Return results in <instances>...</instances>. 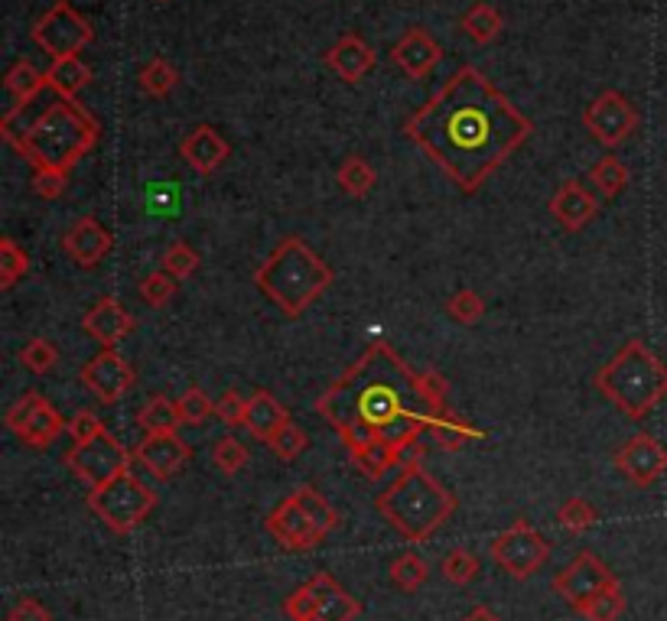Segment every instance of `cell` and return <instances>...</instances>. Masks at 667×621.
<instances>
[{
  "label": "cell",
  "mask_w": 667,
  "mask_h": 621,
  "mask_svg": "<svg viewBox=\"0 0 667 621\" xmlns=\"http://www.w3.org/2000/svg\"><path fill=\"white\" fill-rule=\"evenodd\" d=\"M140 299L147 303V306H154V309H160V306H167L169 299L176 296V277H169L167 270H154V274H147L144 280H140Z\"/></svg>",
  "instance_id": "cell-46"
},
{
  "label": "cell",
  "mask_w": 667,
  "mask_h": 621,
  "mask_svg": "<svg viewBox=\"0 0 667 621\" xmlns=\"http://www.w3.org/2000/svg\"><path fill=\"white\" fill-rule=\"evenodd\" d=\"M33 166V176L69 179L72 166L98 144V121L79 105V98H56L23 134L3 137Z\"/></svg>",
  "instance_id": "cell-3"
},
{
  "label": "cell",
  "mask_w": 667,
  "mask_h": 621,
  "mask_svg": "<svg viewBox=\"0 0 667 621\" xmlns=\"http://www.w3.org/2000/svg\"><path fill=\"white\" fill-rule=\"evenodd\" d=\"M176 407H179L183 426H203V423H209V416H215V401H209V394L203 387H189L176 401Z\"/></svg>",
  "instance_id": "cell-43"
},
{
  "label": "cell",
  "mask_w": 667,
  "mask_h": 621,
  "mask_svg": "<svg viewBox=\"0 0 667 621\" xmlns=\"http://www.w3.org/2000/svg\"><path fill=\"white\" fill-rule=\"evenodd\" d=\"M264 528H267V534L277 540L284 550H296V553L313 550V546H320V543L326 540L313 528V521L306 518V511L296 504V497L293 495L284 497V501L267 514Z\"/></svg>",
  "instance_id": "cell-16"
},
{
  "label": "cell",
  "mask_w": 667,
  "mask_h": 621,
  "mask_svg": "<svg viewBox=\"0 0 667 621\" xmlns=\"http://www.w3.org/2000/svg\"><path fill=\"white\" fill-rule=\"evenodd\" d=\"M616 469L635 489H651L667 472V450L651 433H635L616 450Z\"/></svg>",
  "instance_id": "cell-14"
},
{
  "label": "cell",
  "mask_w": 667,
  "mask_h": 621,
  "mask_svg": "<svg viewBox=\"0 0 667 621\" xmlns=\"http://www.w3.org/2000/svg\"><path fill=\"white\" fill-rule=\"evenodd\" d=\"M179 154H183V160L193 166L196 172L212 176L215 169H222V164L228 160L232 147H228V140L215 127L199 125L179 140Z\"/></svg>",
  "instance_id": "cell-21"
},
{
  "label": "cell",
  "mask_w": 667,
  "mask_h": 621,
  "mask_svg": "<svg viewBox=\"0 0 667 621\" xmlns=\"http://www.w3.org/2000/svg\"><path fill=\"white\" fill-rule=\"evenodd\" d=\"M612 585H619L616 573H612L599 556H592L589 550H583L573 563H567V566L553 576V592H557L573 612H580L592 595H599V592H606V589H612Z\"/></svg>",
  "instance_id": "cell-13"
},
{
  "label": "cell",
  "mask_w": 667,
  "mask_h": 621,
  "mask_svg": "<svg viewBox=\"0 0 667 621\" xmlns=\"http://www.w3.org/2000/svg\"><path fill=\"white\" fill-rule=\"evenodd\" d=\"M440 56H443V49L437 46V40H433L426 30H420V27H411L401 40L394 42V49H391V59L401 66V72H404L408 79H423V76H430V69L440 62Z\"/></svg>",
  "instance_id": "cell-23"
},
{
  "label": "cell",
  "mask_w": 667,
  "mask_h": 621,
  "mask_svg": "<svg viewBox=\"0 0 667 621\" xmlns=\"http://www.w3.org/2000/svg\"><path fill=\"white\" fill-rule=\"evenodd\" d=\"M462 621H501L499 615H496V612H492V609H485V605H479V609H472V612H469V615H465V619Z\"/></svg>",
  "instance_id": "cell-51"
},
{
  "label": "cell",
  "mask_w": 667,
  "mask_h": 621,
  "mask_svg": "<svg viewBox=\"0 0 667 621\" xmlns=\"http://www.w3.org/2000/svg\"><path fill=\"white\" fill-rule=\"evenodd\" d=\"M375 511L408 543H426L457 514V495L414 456L401 465V475L391 482V489L375 497Z\"/></svg>",
  "instance_id": "cell-4"
},
{
  "label": "cell",
  "mask_w": 667,
  "mask_h": 621,
  "mask_svg": "<svg viewBox=\"0 0 667 621\" xmlns=\"http://www.w3.org/2000/svg\"><path fill=\"white\" fill-rule=\"evenodd\" d=\"M91 40H95L91 23L85 20L82 13H79L69 0L52 3L40 20L33 23V42L40 46L52 62H56V59L79 56Z\"/></svg>",
  "instance_id": "cell-10"
},
{
  "label": "cell",
  "mask_w": 667,
  "mask_h": 621,
  "mask_svg": "<svg viewBox=\"0 0 667 621\" xmlns=\"http://www.w3.org/2000/svg\"><path fill=\"white\" fill-rule=\"evenodd\" d=\"M85 85H91V69L85 66L79 56L56 59L46 69V88H52L59 98H79Z\"/></svg>",
  "instance_id": "cell-26"
},
{
  "label": "cell",
  "mask_w": 667,
  "mask_h": 621,
  "mask_svg": "<svg viewBox=\"0 0 667 621\" xmlns=\"http://www.w3.org/2000/svg\"><path fill=\"white\" fill-rule=\"evenodd\" d=\"M447 316L459 323V326H475V323H482V316H485V299L479 296L475 290H457L450 299H447Z\"/></svg>",
  "instance_id": "cell-40"
},
{
  "label": "cell",
  "mask_w": 667,
  "mask_h": 621,
  "mask_svg": "<svg viewBox=\"0 0 667 621\" xmlns=\"http://www.w3.org/2000/svg\"><path fill=\"white\" fill-rule=\"evenodd\" d=\"M245 407H248V397H242L238 391H225L215 401V416H218V423H225L228 430H235V426L245 423Z\"/></svg>",
  "instance_id": "cell-48"
},
{
  "label": "cell",
  "mask_w": 667,
  "mask_h": 621,
  "mask_svg": "<svg viewBox=\"0 0 667 621\" xmlns=\"http://www.w3.org/2000/svg\"><path fill=\"white\" fill-rule=\"evenodd\" d=\"M160 264H164V270H167L169 277L189 280L199 270V254H196L193 245H186V241H169L164 257H160Z\"/></svg>",
  "instance_id": "cell-41"
},
{
  "label": "cell",
  "mask_w": 667,
  "mask_h": 621,
  "mask_svg": "<svg viewBox=\"0 0 667 621\" xmlns=\"http://www.w3.org/2000/svg\"><path fill=\"white\" fill-rule=\"evenodd\" d=\"M88 507L115 534H130L157 507V495L134 472H125L121 479H115V482L88 492Z\"/></svg>",
  "instance_id": "cell-7"
},
{
  "label": "cell",
  "mask_w": 667,
  "mask_h": 621,
  "mask_svg": "<svg viewBox=\"0 0 667 621\" xmlns=\"http://www.w3.org/2000/svg\"><path fill=\"white\" fill-rule=\"evenodd\" d=\"M46 88V72H40L30 59H17L10 72L3 76V91H7V111L0 118V127L13 125V118L40 95Z\"/></svg>",
  "instance_id": "cell-24"
},
{
  "label": "cell",
  "mask_w": 667,
  "mask_h": 621,
  "mask_svg": "<svg viewBox=\"0 0 667 621\" xmlns=\"http://www.w3.org/2000/svg\"><path fill=\"white\" fill-rule=\"evenodd\" d=\"M293 497H296V504L306 511V518L313 521V528H316L323 538H330L335 528H339V514H335V507L326 501V495H320L316 489L303 485V489L293 492Z\"/></svg>",
  "instance_id": "cell-31"
},
{
  "label": "cell",
  "mask_w": 667,
  "mask_h": 621,
  "mask_svg": "<svg viewBox=\"0 0 667 621\" xmlns=\"http://www.w3.org/2000/svg\"><path fill=\"white\" fill-rule=\"evenodd\" d=\"M501 27H504V20H501V13L492 3H475V7H469L462 13V33L469 40L482 42V46L496 40L501 33Z\"/></svg>",
  "instance_id": "cell-30"
},
{
  "label": "cell",
  "mask_w": 667,
  "mask_h": 621,
  "mask_svg": "<svg viewBox=\"0 0 667 621\" xmlns=\"http://www.w3.org/2000/svg\"><path fill=\"white\" fill-rule=\"evenodd\" d=\"M547 208H550V215L560 221L563 231L577 235V231H583L586 225L596 218V211H599V199L586 189L583 183L567 179V183L550 196V206Z\"/></svg>",
  "instance_id": "cell-20"
},
{
  "label": "cell",
  "mask_w": 667,
  "mask_h": 621,
  "mask_svg": "<svg viewBox=\"0 0 667 621\" xmlns=\"http://www.w3.org/2000/svg\"><path fill=\"white\" fill-rule=\"evenodd\" d=\"M437 443H440V450H447V453H459L469 440H485V430H475L472 423H465L462 416H450L437 433Z\"/></svg>",
  "instance_id": "cell-42"
},
{
  "label": "cell",
  "mask_w": 667,
  "mask_h": 621,
  "mask_svg": "<svg viewBox=\"0 0 667 621\" xmlns=\"http://www.w3.org/2000/svg\"><path fill=\"white\" fill-rule=\"evenodd\" d=\"M137 423L147 436H157V433H176L183 420H179V407L169 397H150L137 411Z\"/></svg>",
  "instance_id": "cell-29"
},
{
  "label": "cell",
  "mask_w": 667,
  "mask_h": 621,
  "mask_svg": "<svg viewBox=\"0 0 667 621\" xmlns=\"http://www.w3.org/2000/svg\"><path fill=\"white\" fill-rule=\"evenodd\" d=\"M557 521H560V528L563 531H573V534H586L589 528H596V521H599V511L586 501V497L573 495L567 497L560 507H557Z\"/></svg>",
  "instance_id": "cell-38"
},
{
  "label": "cell",
  "mask_w": 667,
  "mask_h": 621,
  "mask_svg": "<svg viewBox=\"0 0 667 621\" xmlns=\"http://www.w3.org/2000/svg\"><path fill=\"white\" fill-rule=\"evenodd\" d=\"M179 82V72L169 66L167 59H150L140 72H137V85H140V91L144 95H150V98H167L169 91L176 88Z\"/></svg>",
  "instance_id": "cell-34"
},
{
  "label": "cell",
  "mask_w": 667,
  "mask_h": 621,
  "mask_svg": "<svg viewBox=\"0 0 667 621\" xmlns=\"http://www.w3.org/2000/svg\"><path fill=\"white\" fill-rule=\"evenodd\" d=\"M291 423L287 407L271 394V391H254L248 397V407H245V430H248L254 440L261 443H271L284 426Z\"/></svg>",
  "instance_id": "cell-25"
},
{
  "label": "cell",
  "mask_w": 667,
  "mask_h": 621,
  "mask_svg": "<svg viewBox=\"0 0 667 621\" xmlns=\"http://www.w3.org/2000/svg\"><path fill=\"white\" fill-rule=\"evenodd\" d=\"M20 362H23V368L30 374H49L59 365V352L46 338H30L23 345V352H20Z\"/></svg>",
  "instance_id": "cell-45"
},
{
  "label": "cell",
  "mask_w": 667,
  "mask_h": 621,
  "mask_svg": "<svg viewBox=\"0 0 667 621\" xmlns=\"http://www.w3.org/2000/svg\"><path fill=\"white\" fill-rule=\"evenodd\" d=\"M359 612H362L359 599H352L345 589H339V582L326 573V589H323L320 609L313 612V619L306 621H352Z\"/></svg>",
  "instance_id": "cell-28"
},
{
  "label": "cell",
  "mask_w": 667,
  "mask_h": 621,
  "mask_svg": "<svg viewBox=\"0 0 667 621\" xmlns=\"http://www.w3.org/2000/svg\"><path fill=\"white\" fill-rule=\"evenodd\" d=\"M7 430L27 443L30 450H46L49 443H56L62 436V430H69V423L62 414L37 391H27L10 411H7Z\"/></svg>",
  "instance_id": "cell-11"
},
{
  "label": "cell",
  "mask_w": 667,
  "mask_h": 621,
  "mask_svg": "<svg viewBox=\"0 0 667 621\" xmlns=\"http://www.w3.org/2000/svg\"><path fill=\"white\" fill-rule=\"evenodd\" d=\"M82 384L95 394V401L101 404H118L125 401L137 381V374L130 368L125 355L118 348H101L95 358H88L82 365Z\"/></svg>",
  "instance_id": "cell-15"
},
{
  "label": "cell",
  "mask_w": 667,
  "mask_h": 621,
  "mask_svg": "<svg viewBox=\"0 0 667 621\" xmlns=\"http://www.w3.org/2000/svg\"><path fill=\"white\" fill-rule=\"evenodd\" d=\"M489 556L511 580H531L547 563L550 543L531 521L518 518L508 531H501L499 538L489 543Z\"/></svg>",
  "instance_id": "cell-9"
},
{
  "label": "cell",
  "mask_w": 667,
  "mask_h": 621,
  "mask_svg": "<svg viewBox=\"0 0 667 621\" xmlns=\"http://www.w3.org/2000/svg\"><path fill=\"white\" fill-rule=\"evenodd\" d=\"M134 316L121 306V299L115 296H105L98 299L82 319V329L88 332V338H95L101 348H118L125 342L127 335L134 332Z\"/></svg>",
  "instance_id": "cell-19"
},
{
  "label": "cell",
  "mask_w": 667,
  "mask_h": 621,
  "mask_svg": "<svg viewBox=\"0 0 667 621\" xmlns=\"http://www.w3.org/2000/svg\"><path fill=\"white\" fill-rule=\"evenodd\" d=\"M134 459L157 479V482H169L173 475H179L189 459H193V446L179 436V433H157V436H144V443L134 450Z\"/></svg>",
  "instance_id": "cell-17"
},
{
  "label": "cell",
  "mask_w": 667,
  "mask_h": 621,
  "mask_svg": "<svg viewBox=\"0 0 667 621\" xmlns=\"http://www.w3.org/2000/svg\"><path fill=\"white\" fill-rule=\"evenodd\" d=\"M306 443H310V440H306V433H303V430H300V426H296V423L291 420V423H287V426H284V430H281V433H277V436H274L267 446L277 453V459L293 462V459H300V453L306 450Z\"/></svg>",
  "instance_id": "cell-47"
},
{
  "label": "cell",
  "mask_w": 667,
  "mask_h": 621,
  "mask_svg": "<svg viewBox=\"0 0 667 621\" xmlns=\"http://www.w3.org/2000/svg\"><path fill=\"white\" fill-rule=\"evenodd\" d=\"M30 274V257L13 238H0V287L13 290L20 277Z\"/></svg>",
  "instance_id": "cell-36"
},
{
  "label": "cell",
  "mask_w": 667,
  "mask_h": 621,
  "mask_svg": "<svg viewBox=\"0 0 667 621\" xmlns=\"http://www.w3.org/2000/svg\"><path fill=\"white\" fill-rule=\"evenodd\" d=\"M426 580H430V566H426V560H423L420 553H414V550L401 553V556L391 563V582H394L401 592H418Z\"/></svg>",
  "instance_id": "cell-35"
},
{
  "label": "cell",
  "mask_w": 667,
  "mask_h": 621,
  "mask_svg": "<svg viewBox=\"0 0 667 621\" xmlns=\"http://www.w3.org/2000/svg\"><path fill=\"white\" fill-rule=\"evenodd\" d=\"M589 183L606 196L616 199L619 193H626L628 186V169L619 157H602L599 164L589 166Z\"/></svg>",
  "instance_id": "cell-32"
},
{
  "label": "cell",
  "mask_w": 667,
  "mask_h": 621,
  "mask_svg": "<svg viewBox=\"0 0 667 621\" xmlns=\"http://www.w3.org/2000/svg\"><path fill=\"white\" fill-rule=\"evenodd\" d=\"M7 621H52L49 609L37 602V599H20L10 612H7Z\"/></svg>",
  "instance_id": "cell-50"
},
{
  "label": "cell",
  "mask_w": 667,
  "mask_h": 621,
  "mask_svg": "<svg viewBox=\"0 0 667 621\" xmlns=\"http://www.w3.org/2000/svg\"><path fill=\"white\" fill-rule=\"evenodd\" d=\"M482 573V566H479V556L472 553V550H450L447 553V560H443V576L453 582V585H469V582H475V576Z\"/></svg>",
  "instance_id": "cell-44"
},
{
  "label": "cell",
  "mask_w": 667,
  "mask_h": 621,
  "mask_svg": "<svg viewBox=\"0 0 667 621\" xmlns=\"http://www.w3.org/2000/svg\"><path fill=\"white\" fill-rule=\"evenodd\" d=\"M592 384L628 420H645L658 404L667 401V365L641 338H628L596 372Z\"/></svg>",
  "instance_id": "cell-6"
},
{
  "label": "cell",
  "mask_w": 667,
  "mask_h": 621,
  "mask_svg": "<svg viewBox=\"0 0 667 621\" xmlns=\"http://www.w3.org/2000/svg\"><path fill=\"white\" fill-rule=\"evenodd\" d=\"M101 433H105V423L91 414V411H79V414H72V420H69V436H72V443H91V440L101 436Z\"/></svg>",
  "instance_id": "cell-49"
},
{
  "label": "cell",
  "mask_w": 667,
  "mask_h": 621,
  "mask_svg": "<svg viewBox=\"0 0 667 621\" xmlns=\"http://www.w3.org/2000/svg\"><path fill=\"white\" fill-rule=\"evenodd\" d=\"M335 183L345 189V196H352V199H365L372 189H375L377 183V172L375 166L369 164L365 157H345L342 166H339V172H335Z\"/></svg>",
  "instance_id": "cell-27"
},
{
  "label": "cell",
  "mask_w": 667,
  "mask_h": 621,
  "mask_svg": "<svg viewBox=\"0 0 667 621\" xmlns=\"http://www.w3.org/2000/svg\"><path fill=\"white\" fill-rule=\"evenodd\" d=\"M134 453L127 450L125 443H118L108 430L101 436H95L91 443H76L66 453V465L72 469V475L88 485V492L121 479L125 472H130Z\"/></svg>",
  "instance_id": "cell-8"
},
{
  "label": "cell",
  "mask_w": 667,
  "mask_h": 621,
  "mask_svg": "<svg viewBox=\"0 0 667 621\" xmlns=\"http://www.w3.org/2000/svg\"><path fill=\"white\" fill-rule=\"evenodd\" d=\"M212 462L222 475H238L242 469H248L251 453L248 446L235 436H222L215 446H212Z\"/></svg>",
  "instance_id": "cell-39"
},
{
  "label": "cell",
  "mask_w": 667,
  "mask_h": 621,
  "mask_svg": "<svg viewBox=\"0 0 667 621\" xmlns=\"http://www.w3.org/2000/svg\"><path fill=\"white\" fill-rule=\"evenodd\" d=\"M326 66L333 69L342 82L355 85L362 82V79L375 69L377 52L369 46V42L362 40V37L349 33V37H342V40L330 46V52H326Z\"/></svg>",
  "instance_id": "cell-22"
},
{
  "label": "cell",
  "mask_w": 667,
  "mask_h": 621,
  "mask_svg": "<svg viewBox=\"0 0 667 621\" xmlns=\"http://www.w3.org/2000/svg\"><path fill=\"white\" fill-rule=\"evenodd\" d=\"M531 134V118L475 66H462L404 125V137L462 196H475Z\"/></svg>",
  "instance_id": "cell-2"
},
{
  "label": "cell",
  "mask_w": 667,
  "mask_h": 621,
  "mask_svg": "<svg viewBox=\"0 0 667 621\" xmlns=\"http://www.w3.org/2000/svg\"><path fill=\"white\" fill-rule=\"evenodd\" d=\"M115 248V235L91 215L79 218L66 235H62V250L82 267V270H91L98 267L108 254Z\"/></svg>",
  "instance_id": "cell-18"
},
{
  "label": "cell",
  "mask_w": 667,
  "mask_h": 621,
  "mask_svg": "<svg viewBox=\"0 0 667 621\" xmlns=\"http://www.w3.org/2000/svg\"><path fill=\"white\" fill-rule=\"evenodd\" d=\"M626 612V592L622 585H612L599 595H592L577 615H583L586 621H619Z\"/></svg>",
  "instance_id": "cell-37"
},
{
  "label": "cell",
  "mask_w": 667,
  "mask_h": 621,
  "mask_svg": "<svg viewBox=\"0 0 667 621\" xmlns=\"http://www.w3.org/2000/svg\"><path fill=\"white\" fill-rule=\"evenodd\" d=\"M583 127L602 147H619L638 130V111L622 91H602L583 111Z\"/></svg>",
  "instance_id": "cell-12"
},
{
  "label": "cell",
  "mask_w": 667,
  "mask_h": 621,
  "mask_svg": "<svg viewBox=\"0 0 667 621\" xmlns=\"http://www.w3.org/2000/svg\"><path fill=\"white\" fill-rule=\"evenodd\" d=\"M254 287L264 293L284 316L296 319L333 287V267L303 238L287 235L254 270Z\"/></svg>",
  "instance_id": "cell-5"
},
{
  "label": "cell",
  "mask_w": 667,
  "mask_h": 621,
  "mask_svg": "<svg viewBox=\"0 0 667 621\" xmlns=\"http://www.w3.org/2000/svg\"><path fill=\"white\" fill-rule=\"evenodd\" d=\"M323 589H326V573H316L313 580L303 582L296 592H291V599L284 602V612H287V619L291 621L313 619V612L320 609Z\"/></svg>",
  "instance_id": "cell-33"
},
{
  "label": "cell",
  "mask_w": 667,
  "mask_h": 621,
  "mask_svg": "<svg viewBox=\"0 0 667 621\" xmlns=\"http://www.w3.org/2000/svg\"><path fill=\"white\" fill-rule=\"evenodd\" d=\"M447 391V377L411 368L388 338H375L349 372L320 394L316 414L330 423L349 456L384 440L408 462L423 453L420 436L437 433L453 416Z\"/></svg>",
  "instance_id": "cell-1"
}]
</instances>
